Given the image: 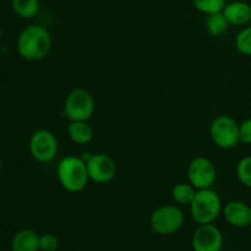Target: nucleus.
I'll return each mask as SVG.
<instances>
[{
  "instance_id": "11",
  "label": "nucleus",
  "mask_w": 251,
  "mask_h": 251,
  "mask_svg": "<svg viewBox=\"0 0 251 251\" xmlns=\"http://www.w3.org/2000/svg\"><path fill=\"white\" fill-rule=\"evenodd\" d=\"M226 221L230 226L244 228L251 225V207L243 201H230L223 210Z\"/></svg>"
},
{
  "instance_id": "5",
  "label": "nucleus",
  "mask_w": 251,
  "mask_h": 251,
  "mask_svg": "<svg viewBox=\"0 0 251 251\" xmlns=\"http://www.w3.org/2000/svg\"><path fill=\"white\" fill-rule=\"evenodd\" d=\"M184 213L178 206L163 205L152 212L150 226L161 235H171L178 232L184 225Z\"/></svg>"
},
{
  "instance_id": "7",
  "label": "nucleus",
  "mask_w": 251,
  "mask_h": 251,
  "mask_svg": "<svg viewBox=\"0 0 251 251\" xmlns=\"http://www.w3.org/2000/svg\"><path fill=\"white\" fill-rule=\"evenodd\" d=\"M29 153L41 163L53 161L59 151L58 140L55 135L46 129L37 130L32 134L28 144Z\"/></svg>"
},
{
  "instance_id": "20",
  "label": "nucleus",
  "mask_w": 251,
  "mask_h": 251,
  "mask_svg": "<svg viewBox=\"0 0 251 251\" xmlns=\"http://www.w3.org/2000/svg\"><path fill=\"white\" fill-rule=\"evenodd\" d=\"M237 176L243 185L251 189V156L240 159L237 166Z\"/></svg>"
},
{
  "instance_id": "8",
  "label": "nucleus",
  "mask_w": 251,
  "mask_h": 251,
  "mask_svg": "<svg viewBox=\"0 0 251 251\" xmlns=\"http://www.w3.org/2000/svg\"><path fill=\"white\" fill-rule=\"evenodd\" d=\"M189 183L196 189H211L217 179V171L210 158L203 156L195 157L188 167Z\"/></svg>"
},
{
  "instance_id": "15",
  "label": "nucleus",
  "mask_w": 251,
  "mask_h": 251,
  "mask_svg": "<svg viewBox=\"0 0 251 251\" xmlns=\"http://www.w3.org/2000/svg\"><path fill=\"white\" fill-rule=\"evenodd\" d=\"M229 25L230 24L226 19L222 11L207 15V19H206V29H207L208 34L212 37H218L227 32L229 28Z\"/></svg>"
},
{
  "instance_id": "26",
  "label": "nucleus",
  "mask_w": 251,
  "mask_h": 251,
  "mask_svg": "<svg viewBox=\"0 0 251 251\" xmlns=\"http://www.w3.org/2000/svg\"><path fill=\"white\" fill-rule=\"evenodd\" d=\"M250 207H251V205H250Z\"/></svg>"
},
{
  "instance_id": "17",
  "label": "nucleus",
  "mask_w": 251,
  "mask_h": 251,
  "mask_svg": "<svg viewBox=\"0 0 251 251\" xmlns=\"http://www.w3.org/2000/svg\"><path fill=\"white\" fill-rule=\"evenodd\" d=\"M196 189L190 183H179L172 190V199L178 205H189L194 200Z\"/></svg>"
},
{
  "instance_id": "9",
  "label": "nucleus",
  "mask_w": 251,
  "mask_h": 251,
  "mask_svg": "<svg viewBox=\"0 0 251 251\" xmlns=\"http://www.w3.org/2000/svg\"><path fill=\"white\" fill-rule=\"evenodd\" d=\"M90 180L97 184H107L114 179L117 174V164L114 159L105 153L91 154L86 161Z\"/></svg>"
},
{
  "instance_id": "14",
  "label": "nucleus",
  "mask_w": 251,
  "mask_h": 251,
  "mask_svg": "<svg viewBox=\"0 0 251 251\" xmlns=\"http://www.w3.org/2000/svg\"><path fill=\"white\" fill-rule=\"evenodd\" d=\"M68 135L76 145H87L93 139V129L87 122H70Z\"/></svg>"
},
{
  "instance_id": "18",
  "label": "nucleus",
  "mask_w": 251,
  "mask_h": 251,
  "mask_svg": "<svg viewBox=\"0 0 251 251\" xmlns=\"http://www.w3.org/2000/svg\"><path fill=\"white\" fill-rule=\"evenodd\" d=\"M193 2L194 6H195L199 11L203 12V14L206 15L223 11L226 4H227L226 0H193Z\"/></svg>"
},
{
  "instance_id": "1",
  "label": "nucleus",
  "mask_w": 251,
  "mask_h": 251,
  "mask_svg": "<svg viewBox=\"0 0 251 251\" xmlns=\"http://www.w3.org/2000/svg\"><path fill=\"white\" fill-rule=\"evenodd\" d=\"M16 47L20 56L26 60H41L50 51L51 36L46 27L41 25H29L21 31Z\"/></svg>"
},
{
  "instance_id": "10",
  "label": "nucleus",
  "mask_w": 251,
  "mask_h": 251,
  "mask_svg": "<svg viewBox=\"0 0 251 251\" xmlns=\"http://www.w3.org/2000/svg\"><path fill=\"white\" fill-rule=\"evenodd\" d=\"M194 251H221L223 247V235L212 223L199 225L191 239Z\"/></svg>"
},
{
  "instance_id": "23",
  "label": "nucleus",
  "mask_w": 251,
  "mask_h": 251,
  "mask_svg": "<svg viewBox=\"0 0 251 251\" xmlns=\"http://www.w3.org/2000/svg\"><path fill=\"white\" fill-rule=\"evenodd\" d=\"M1 34H2V31H1V27H0V38H1Z\"/></svg>"
},
{
  "instance_id": "3",
  "label": "nucleus",
  "mask_w": 251,
  "mask_h": 251,
  "mask_svg": "<svg viewBox=\"0 0 251 251\" xmlns=\"http://www.w3.org/2000/svg\"><path fill=\"white\" fill-rule=\"evenodd\" d=\"M222 210V202L218 194L212 189L196 190L190 203L191 217L198 225L212 223Z\"/></svg>"
},
{
  "instance_id": "25",
  "label": "nucleus",
  "mask_w": 251,
  "mask_h": 251,
  "mask_svg": "<svg viewBox=\"0 0 251 251\" xmlns=\"http://www.w3.org/2000/svg\"><path fill=\"white\" fill-rule=\"evenodd\" d=\"M250 24H251V20H250Z\"/></svg>"
},
{
  "instance_id": "2",
  "label": "nucleus",
  "mask_w": 251,
  "mask_h": 251,
  "mask_svg": "<svg viewBox=\"0 0 251 251\" xmlns=\"http://www.w3.org/2000/svg\"><path fill=\"white\" fill-rule=\"evenodd\" d=\"M56 174L61 186L70 193H80L90 181L87 164L82 157L66 156L59 162Z\"/></svg>"
},
{
  "instance_id": "13",
  "label": "nucleus",
  "mask_w": 251,
  "mask_h": 251,
  "mask_svg": "<svg viewBox=\"0 0 251 251\" xmlns=\"http://www.w3.org/2000/svg\"><path fill=\"white\" fill-rule=\"evenodd\" d=\"M12 251H39V235L34 230L22 229L11 240Z\"/></svg>"
},
{
  "instance_id": "4",
  "label": "nucleus",
  "mask_w": 251,
  "mask_h": 251,
  "mask_svg": "<svg viewBox=\"0 0 251 251\" xmlns=\"http://www.w3.org/2000/svg\"><path fill=\"white\" fill-rule=\"evenodd\" d=\"M95 109V98L85 88H74L64 102V115L70 122H88Z\"/></svg>"
},
{
  "instance_id": "12",
  "label": "nucleus",
  "mask_w": 251,
  "mask_h": 251,
  "mask_svg": "<svg viewBox=\"0 0 251 251\" xmlns=\"http://www.w3.org/2000/svg\"><path fill=\"white\" fill-rule=\"evenodd\" d=\"M226 19L230 25L234 26H245L250 24L251 20V6L245 1H232L226 4L223 9Z\"/></svg>"
},
{
  "instance_id": "22",
  "label": "nucleus",
  "mask_w": 251,
  "mask_h": 251,
  "mask_svg": "<svg viewBox=\"0 0 251 251\" xmlns=\"http://www.w3.org/2000/svg\"><path fill=\"white\" fill-rule=\"evenodd\" d=\"M239 137L242 144L251 145V118L239 124Z\"/></svg>"
},
{
  "instance_id": "19",
  "label": "nucleus",
  "mask_w": 251,
  "mask_h": 251,
  "mask_svg": "<svg viewBox=\"0 0 251 251\" xmlns=\"http://www.w3.org/2000/svg\"><path fill=\"white\" fill-rule=\"evenodd\" d=\"M235 48L243 55L251 56V25L244 27L235 37Z\"/></svg>"
},
{
  "instance_id": "24",
  "label": "nucleus",
  "mask_w": 251,
  "mask_h": 251,
  "mask_svg": "<svg viewBox=\"0 0 251 251\" xmlns=\"http://www.w3.org/2000/svg\"><path fill=\"white\" fill-rule=\"evenodd\" d=\"M0 168H1V158H0Z\"/></svg>"
},
{
  "instance_id": "6",
  "label": "nucleus",
  "mask_w": 251,
  "mask_h": 251,
  "mask_svg": "<svg viewBox=\"0 0 251 251\" xmlns=\"http://www.w3.org/2000/svg\"><path fill=\"white\" fill-rule=\"evenodd\" d=\"M210 136L213 144L220 149H233L240 144L239 124L228 115H220L211 123Z\"/></svg>"
},
{
  "instance_id": "21",
  "label": "nucleus",
  "mask_w": 251,
  "mask_h": 251,
  "mask_svg": "<svg viewBox=\"0 0 251 251\" xmlns=\"http://www.w3.org/2000/svg\"><path fill=\"white\" fill-rule=\"evenodd\" d=\"M59 247L58 237L51 233H47L39 237V250L41 251H56Z\"/></svg>"
},
{
  "instance_id": "16",
  "label": "nucleus",
  "mask_w": 251,
  "mask_h": 251,
  "mask_svg": "<svg viewBox=\"0 0 251 251\" xmlns=\"http://www.w3.org/2000/svg\"><path fill=\"white\" fill-rule=\"evenodd\" d=\"M12 9L22 19H32L39 12V0H11Z\"/></svg>"
}]
</instances>
